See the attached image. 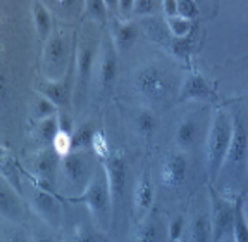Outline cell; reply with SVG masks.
<instances>
[{"instance_id": "4316f807", "label": "cell", "mask_w": 248, "mask_h": 242, "mask_svg": "<svg viewBox=\"0 0 248 242\" xmlns=\"http://www.w3.org/2000/svg\"><path fill=\"white\" fill-rule=\"evenodd\" d=\"M64 242H105L104 234L97 226H76L74 232Z\"/></svg>"}, {"instance_id": "83f0119b", "label": "cell", "mask_w": 248, "mask_h": 242, "mask_svg": "<svg viewBox=\"0 0 248 242\" xmlns=\"http://www.w3.org/2000/svg\"><path fill=\"white\" fill-rule=\"evenodd\" d=\"M104 0H86L83 4V12L88 21L95 24H104L107 19V7Z\"/></svg>"}, {"instance_id": "4dcf8cb0", "label": "cell", "mask_w": 248, "mask_h": 242, "mask_svg": "<svg viewBox=\"0 0 248 242\" xmlns=\"http://www.w3.org/2000/svg\"><path fill=\"white\" fill-rule=\"evenodd\" d=\"M59 113H61V111H59L48 99L43 97V95H40V97L35 101V104H33V114H35V118L38 121L54 118V116H57Z\"/></svg>"}, {"instance_id": "ee69618b", "label": "cell", "mask_w": 248, "mask_h": 242, "mask_svg": "<svg viewBox=\"0 0 248 242\" xmlns=\"http://www.w3.org/2000/svg\"><path fill=\"white\" fill-rule=\"evenodd\" d=\"M247 180H248V173H247Z\"/></svg>"}, {"instance_id": "277c9868", "label": "cell", "mask_w": 248, "mask_h": 242, "mask_svg": "<svg viewBox=\"0 0 248 242\" xmlns=\"http://www.w3.org/2000/svg\"><path fill=\"white\" fill-rule=\"evenodd\" d=\"M69 40L61 28L52 33V36L45 42L42 55V71L45 80L59 82L64 80L69 73Z\"/></svg>"}, {"instance_id": "4fadbf2b", "label": "cell", "mask_w": 248, "mask_h": 242, "mask_svg": "<svg viewBox=\"0 0 248 242\" xmlns=\"http://www.w3.org/2000/svg\"><path fill=\"white\" fill-rule=\"evenodd\" d=\"M188 242H214L210 204L197 206L188 223Z\"/></svg>"}, {"instance_id": "8fae6325", "label": "cell", "mask_w": 248, "mask_h": 242, "mask_svg": "<svg viewBox=\"0 0 248 242\" xmlns=\"http://www.w3.org/2000/svg\"><path fill=\"white\" fill-rule=\"evenodd\" d=\"M188 176V157L185 153H170L164 157L160 166V180L169 190L179 189Z\"/></svg>"}, {"instance_id": "d6a6232c", "label": "cell", "mask_w": 248, "mask_h": 242, "mask_svg": "<svg viewBox=\"0 0 248 242\" xmlns=\"http://www.w3.org/2000/svg\"><path fill=\"white\" fill-rule=\"evenodd\" d=\"M92 151H93V154H95V156H97L100 161L107 159L108 154L112 153V151H110V145H108L107 137H105V133L100 132V130H97V132H95V135H93Z\"/></svg>"}, {"instance_id": "2e32d148", "label": "cell", "mask_w": 248, "mask_h": 242, "mask_svg": "<svg viewBox=\"0 0 248 242\" xmlns=\"http://www.w3.org/2000/svg\"><path fill=\"white\" fill-rule=\"evenodd\" d=\"M0 209H2V216L5 222L9 223H21L24 218V209H23V201H21V194L5 184L2 180V189H0Z\"/></svg>"}, {"instance_id": "836d02e7", "label": "cell", "mask_w": 248, "mask_h": 242, "mask_svg": "<svg viewBox=\"0 0 248 242\" xmlns=\"http://www.w3.org/2000/svg\"><path fill=\"white\" fill-rule=\"evenodd\" d=\"M186 228V218L183 215H178L174 218H170L167 223V239L169 242H179L185 234Z\"/></svg>"}, {"instance_id": "ba28073f", "label": "cell", "mask_w": 248, "mask_h": 242, "mask_svg": "<svg viewBox=\"0 0 248 242\" xmlns=\"http://www.w3.org/2000/svg\"><path fill=\"white\" fill-rule=\"evenodd\" d=\"M207 194H209V204H210V222H212L214 242H219L222 237L231 234L232 223H234V209H236V204L226 201L224 197L214 189V185H209Z\"/></svg>"}, {"instance_id": "484cf974", "label": "cell", "mask_w": 248, "mask_h": 242, "mask_svg": "<svg viewBox=\"0 0 248 242\" xmlns=\"http://www.w3.org/2000/svg\"><path fill=\"white\" fill-rule=\"evenodd\" d=\"M135 126L143 138H152L157 130V118L150 109H141L135 118Z\"/></svg>"}, {"instance_id": "d6986e66", "label": "cell", "mask_w": 248, "mask_h": 242, "mask_svg": "<svg viewBox=\"0 0 248 242\" xmlns=\"http://www.w3.org/2000/svg\"><path fill=\"white\" fill-rule=\"evenodd\" d=\"M133 242H166L164 223L160 222L159 215L150 213L141 218L133 235Z\"/></svg>"}, {"instance_id": "f35d334b", "label": "cell", "mask_w": 248, "mask_h": 242, "mask_svg": "<svg viewBox=\"0 0 248 242\" xmlns=\"http://www.w3.org/2000/svg\"><path fill=\"white\" fill-rule=\"evenodd\" d=\"M160 5H162V11L167 16V19L178 16V0H164Z\"/></svg>"}, {"instance_id": "1f68e13d", "label": "cell", "mask_w": 248, "mask_h": 242, "mask_svg": "<svg viewBox=\"0 0 248 242\" xmlns=\"http://www.w3.org/2000/svg\"><path fill=\"white\" fill-rule=\"evenodd\" d=\"M52 149H54V153L57 154L59 157H66L73 153V135L66 132H61L59 130L57 137L54 138L52 142Z\"/></svg>"}, {"instance_id": "5bb4252c", "label": "cell", "mask_w": 248, "mask_h": 242, "mask_svg": "<svg viewBox=\"0 0 248 242\" xmlns=\"http://www.w3.org/2000/svg\"><path fill=\"white\" fill-rule=\"evenodd\" d=\"M117 51L114 47L112 38H107L102 42V54H100V86L104 90H112L114 83L117 80Z\"/></svg>"}, {"instance_id": "7a4b0ae2", "label": "cell", "mask_w": 248, "mask_h": 242, "mask_svg": "<svg viewBox=\"0 0 248 242\" xmlns=\"http://www.w3.org/2000/svg\"><path fill=\"white\" fill-rule=\"evenodd\" d=\"M231 137H232L231 114L224 109H217L214 113L212 121H210L209 132H207V142H205V161H207V172H209L210 182H216L222 166H224L229 145H231Z\"/></svg>"}, {"instance_id": "ab89813d", "label": "cell", "mask_w": 248, "mask_h": 242, "mask_svg": "<svg viewBox=\"0 0 248 242\" xmlns=\"http://www.w3.org/2000/svg\"><path fill=\"white\" fill-rule=\"evenodd\" d=\"M31 242H55V239L43 228H35L31 234Z\"/></svg>"}, {"instance_id": "44dd1931", "label": "cell", "mask_w": 248, "mask_h": 242, "mask_svg": "<svg viewBox=\"0 0 248 242\" xmlns=\"http://www.w3.org/2000/svg\"><path fill=\"white\" fill-rule=\"evenodd\" d=\"M31 16H33V24L38 33V38L46 42L52 36V14L45 4L42 2H33L31 4Z\"/></svg>"}, {"instance_id": "b9f144b4", "label": "cell", "mask_w": 248, "mask_h": 242, "mask_svg": "<svg viewBox=\"0 0 248 242\" xmlns=\"http://www.w3.org/2000/svg\"><path fill=\"white\" fill-rule=\"evenodd\" d=\"M241 211H243V216H245V222L248 223V197L241 203Z\"/></svg>"}, {"instance_id": "30bf717a", "label": "cell", "mask_w": 248, "mask_h": 242, "mask_svg": "<svg viewBox=\"0 0 248 242\" xmlns=\"http://www.w3.org/2000/svg\"><path fill=\"white\" fill-rule=\"evenodd\" d=\"M133 86L140 95L152 102H159L169 94V82L155 66H143L133 74Z\"/></svg>"}, {"instance_id": "9a60e30c", "label": "cell", "mask_w": 248, "mask_h": 242, "mask_svg": "<svg viewBox=\"0 0 248 242\" xmlns=\"http://www.w3.org/2000/svg\"><path fill=\"white\" fill-rule=\"evenodd\" d=\"M200 133H202V123L198 114L191 113L183 118L178 123L174 132V140L176 145L179 147V151L185 153V151H190L193 145H197L198 138H200Z\"/></svg>"}, {"instance_id": "60d3db41", "label": "cell", "mask_w": 248, "mask_h": 242, "mask_svg": "<svg viewBox=\"0 0 248 242\" xmlns=\"http://www.w3.org/2000/svg\"><path fill=\"white\" fill-rule=\"evenodd\" d=\"M117 5H119L121 14H123V16H126V14L133 12V7H135V0H119V2H117Z\"/></svg>"}, {"instance_id": "6da1fadb", "label": "cell", "mask_w": 248, "mask_h": 242, "mask_svg": "<svg viewBox=\"0 0 248 242\" xmlns=\"http://www.w3.org/2000/svg\"><path fill=\"white\" fill-rule=\"evenodd\" d=\"M73 201H81L88 207V213L93 220V226H97L100 232H105L114 222V207H112V195L108 189L107 175L104 166L93 173L92 180L88 182L86 189L81 194L74 197Z\"/></svg>"}, {"instance_id": "d4e9b609", "label": "cell", "mask_w": 248, "mask_h": 242, "mask_svg": "<svg viewBox=\"0 0 248 242\" xmlns=\"http://www.w3.org/2000/svg\"><path fill=\"white\" fill-rule=\"evenodd\" d=\"M97 130L93 128L92 123H83L76 126L73 132V151H88L92 149V140Z\"/></svg>"}, {"instance_id": "ac0fdd59", "label": "cell", "mask_w": 248, "mask_h": 242, "mask_svg": "<svg viewBox=\"0 0 248 242\" xmlns=\"http://www.w3.org/2000/svg\"><path fill=\"white\" fill-rule=\"evenodd\" d=\"M154 185L150 182V176L147 173L140 176L136 180L135 189H133V207H135V213L138 216H147L148 211L152 209V204H154Z\"/></svg>"}, {"instance_id": "9c48e42d", "label": "cell", "mask_w": 248, "mask_h": 242, "mask_svg": "<svg viewBox=\"0 0 248 242\" xmlns=\"http://www.w3.org/2000/svg\"><path fill=\"white\" fill-rule=\"evenodd\" d=\"M28 203H30L33 213H35L48 228L57 230L59 226H61L62 218H64V209H62L61 201H59V197H55L54 192L35 187L31 190L30 201H28Z\"/></svg>"}, {"instance_id": "d590c367", "label": "cell", "mask_w": 248, "mask_h": 242, "mask_svg": "<svg viewBox=\"0 0 248 242\" xmlns=\"http://www.w3.org/2000/svg\"><path fill=\"white\" fill-rule=\"evenodd\" d=\"M178 16L183 19L193 21L198 16V7L191 0H178Z\"/></svg>"}, {"instance_id": "603a6c76", "label": "cell", "mask_w": 248, "mask_h": 242, "mask_svg": "<svg viewBox=\"0 0 248 242\" xmlns=\"http://www.w3.org/2000/svg\"><path fill=\"white\" fill-rule=\"evenodd\" d=\"M2 180H4L5 184L11 185L14 190L19 192V194L23 192L21 173L19 168H17V163L12 157H9L7 154H4V157H2Z\"/></svg>"}, {"instance_id": "e0dca14e", "label": "cell", "mask_w": 248, "mask_h": 242, "mask_svg": "<svg viewBox=\"0 0 248 242\" xmlns=\"http://www.w3.org/2000/svg\"><path fill=\"white\" fill-rule=\"evenodd\" d=\"M71 73V71H69ZM69 73L64 80H59V82H45L40 85V95L46 97L52 104L61 109H67L71 104V99H73V90H71V83H69Z\"/></svg>"}, {"instance_id": "ffe728a7", "label": "cell", "mask_w": 248, "mask_h": 242, "mask_svg": "<svg viewBox=\"0 0 248 242\" xmlns=\"http://www.w3.org/2000/svg\"><path fill=\"white\" fill-rule=\"evenodd\" d=\"M140 28L136 23L131 21H116L110 28V38H112L114 47H116L117 54L119 52H126L135 45V42L138 40Z\"/></svg>"}, {"instance_id": "f546056e", "label": "cell", "mask_w": 248, "mask_h": 242, "mask_svg": "<svg viewBox=\"0 0 248 242\" xmlns=\"http://www.w3.org/2000/svg\"><path fill=\"white\" fill-rule=\"evenodd\" d=\"M166 24L172 38H186V36H190V33L193 32V23L188 19H183L179 16L167 19Z\"/></svg>"}, {"instance_id": "7c38bea8", "label": "cell", "mask_w": 248, "mask_h": 242, "mask_svg": "<svg viewBox=\"0 0 248 242\" xmlns=\"http://www.w3.org/2000/svg\"><path fill=\"white\" fill-rule=\"evenodd\" d=\"M214 99H216V94L212 86L200 73H190L186 76L181 85V92H179V102H202L214 101Z\"/></svg>"}, {"instance_id": "e575fe53", "label": "cell", "mask_w": 248, "mask_h": 242, "mask_svg": "<svg viewBox=\"0 0 248 242\" xmlns=\"http://www.w3.org/2000/svg\"><path fill=\"white\" fill-rule=\"evenodd\" d=\"M191 45H193L191 36H186V38H170L169 42V47L172 51V54L179 59H188V55L191 52Z\"/></svg>"}, {"instance_id": "cb8c5ba5", "label": "cell", "mask_w": 248, "mask_h": 242, "mask_svg": "<svg viewBox=\"0 0 248 242\" xmlns=\"http://www.w3.org/2000/svg\"><path fill=\"white\" fill-rule=\"evenodd\" d=\"M59 130H61L59 128V118L57 116L48 118V120L38 121V125L35 128V137L38 138L40 144L52 145L54 138L57 137Z\"/></svg>"}, {"instance_id": "8992f818", "label": "cell", "mask_w": 248, "mask_h": 242, "mask_svg": "<svg viewBox=\"0 0 248 242\" xmlns=\"http://www.w3.org/2000/svg\"><path fill=\"white\" fill-rule=\"evenodd\" d=\"M98 45L100 43L90 35L83 36V40L78 45L76 52V83H74V99L76 104H81L83 95L86 94L92 80L93 73V63H95V55H97Z\"/></svg>"}, {"instance_id": "52a82bcc", "label": "cell", "mask_w": 248, "mask_h": 242, "mask_svg": "<svg viewBox=\"0 0 248 242\" xmlns=\"http://www.w3.org/2000/svg\"><path fill=\"white\" fill-rule=\"evenodd\" d=\"M104 166L105 175H107L108 189L112 195V207L114 215H117L119 207L124 203V195H126V184H128V163L123 153H110L107 159L100 161Z\"/></svg>"}, {"instance_id": "74e56055", "label": "cell", "mask_w": 248, "mask_h": 242, "mask_svg": "<svg viewBox=\"0 0 248 242\" xmlns=\"http://www.w3.org/2000/svg\"><path fill=\"white\" fill-rule=\"evenodd\" d=\"M4 242H31V237L21 226H16L12 230H9L4 237Z\"/></svg>"}, {"instance_id": "7bdbcfd3", "label": "cell", "mask_w": 248, "mask_h": 242, "mask_svg": "<svg viewBox=\"0 0 248 242\" xmlns=\"http://www.w3.org/2000/svg\"><path fill=\"white\" fill-rule=\"evenodd\" d=\"M219 242H234V239H232V235L229 234V235H226V237H222Z\"/></svg>"}, {"instance_id": "f1b7e54d", "label": "cell", "mask_w": 248, "mask_h": 242, "mask_svg": "<svg viewBox=\"0 0 248 242\" xmlns=\"http://www.w3.org/2000/svg\"><path fill=\"white\" fill-rule=\"evenodd\" d=\"M231 235L234 242H248V223L245 222L243 211H241V199L236 203V209H234V223H232Z\"/></svg>"}, {"instance_id": "5b68a950", "label": "cell", "mask_w": 248, "mask_h": 242, "mask_svg": "<svg viewBox=\"0 0 248 242\" xmlns=\"http://www.w3.org/2000/svg\"><path fill=\"white\" fill-rule=\"evenodd\" d=\"M59 170L69 187L79 189V192H83L92 180L93 173L97 172V166L93 164L92 154L88 151H73L69 156L61 159Z\"/></svg>"}, {"instance_id": "3957f363", "label": "cell", "mask_w": 248, "mask_h": 242, "mask_svg": "<svg viewBox=\"0 0 248 242\" xmlns=\"http://www.w3.org/2000/svg\"><path fill=\"white\" fill-rule=\"evenodd\" d=\"M231 120L232 137L222 170H229V178L240 184L248 173V118L240 107L236 113L231 114Z\"/></svg>"}, {"instance_id": "8d00e7d4", "label": "cell", "mask_w": 248, "mask_h": 242, "mask_svg": "<svg viewBox=\"0 0 248 242\" xmlns=\"http://www.w3.org/2000/svg\"><path fill=\"white\" fill-rule=\"evenodd\" d=\"M154 0H135V7H133V14L135 16H148V14H154Z\"/></svg>"}, {"instance_id": "7402d4cb", "label": "cell", "mask_w": 248, "mask_h": 242, "mask_svg": "<svg viewBox=\"0 0 248 242\" xmlns=\"http://www.w3.org/2000/svg\"><path fill=\"white\" fill-rule=\"evenodd\" d=\"M61 157L54 153V149H42L35 157V173L36 180L48 182L55 172V166H59Z\"/></svg>"}]
</instances>
